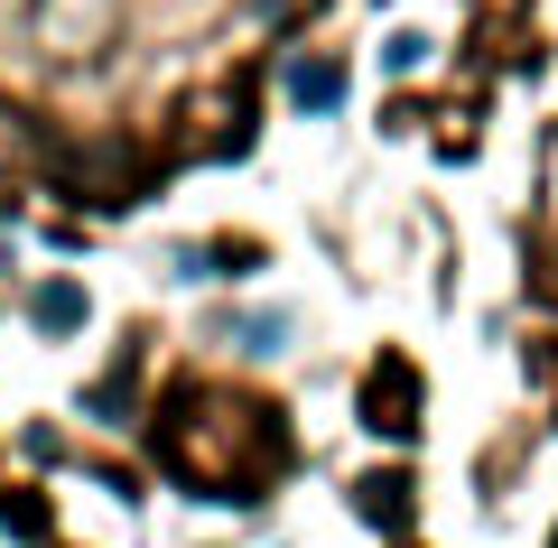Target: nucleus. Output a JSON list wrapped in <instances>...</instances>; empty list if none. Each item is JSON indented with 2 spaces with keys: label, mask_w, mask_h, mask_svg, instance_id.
Returning a JSON list of instances; mask_svg holds the SVG:
<instances>
[{
  "label": "nucleus",
  "mask_w": 558,
  "mask_h": 548,
  "mask_svg": "<svg viewBox=\"0 0 558 548\" xmlns=\"http://www.w3.org/2000/svg\"><path fill=\"white\" fill-rule=\"evenodd\" d=\"M363 418H373L381 437H418V373L410 353H381L373 381H363Z\"/></svg>",
  "instance_id": "f257e3e1"
},
{
  "label": "nucleus",
  "mask_w": 558,
  "mask_h": 548,
  "mask_svg": "<svg viewBox=\"0 0 558 548\" xmlns=\"http://www.w3.org/2000/svg\"><path fill=\"white\" fill-rule=\"evenodd\" d=\"M279 334H289V316H233V344L242 353H279Z\"/></svg>",
  "instance_id": "20e7f679"
},
{
  "label": "nucleus",
  "mask_w": 558,
  "mask_h": 548,
  "mask_svg": "<svg viewBox=\"0 0 558 548\" xmlns=\"http://www.w3.org/2000/svg\"><path fill=\"white\" fill-rule=\"evenodd\" d=\"M289 102H299V112H336L344 102V65H289Z\"/></svg>",
  "instance_id": "f03ea898"
},
{
  "label": "nucleus",
  "mask_w": 558,
  "mask_h": 548,
  "mask_svg": "<svg viewBox=\"0 0 558 548\" xmlns=\"http://www.w3.org/2000/svg\"><path fill=\"white\" fill-rule=\"evenodd\" d=\"M38 326H84V289H38Z\"/></svg>",
  "instance_id": "39448f33"
},
{
  "label": "nucleus",
  "mask_w": 558,
  "mask_h": 548,
  "mask_svg": "<svg viewBox=\"0 0 558 548\" xmlns=\"http://www.w3.org/2000/svg\"><path fill=\"white\" fill-rule=\"evenodd\" d=\"M354 511H363L373 529H400V521H410V484H400V474H373V484L354 492Z\"/></svg>",
  "instance_id": "7ed1b4c3"
}]
</instances>
